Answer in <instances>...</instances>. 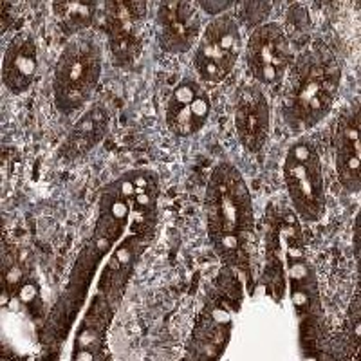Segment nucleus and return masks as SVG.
I'll return each instance as SVG.
<instances>
[{
	"instance_id": "8",
	"label": "nucleus",
	"mask_w": 361,
	"mask_h": 361,
	"mask_svg": "<svg viewBox=\"0 0 361 361\" xmlns=\"http://www.w3.org/2000/svg\"><path fill=\"white\" fill-rule=\"evenodd\" d=\"M250 73L260 83L273 85L283 80L291 66V47L279 24H264L251 35L246 47Z\"/></svg>"
},
{
	"instance_id": "3",
	"label": "nucleus",
	"mask_w": 361,
	"mask_h": 361,
	"mask_svg": "<svg viewBox=\"0 0 361 361\" xmlns=\"http://www.w3.org/2000/svg\"><path fill=\"white\" fill-rule=\"evenodd\" d=\"M102 76V51L96 40L78 37L71 40L56 62L53 92L62 114L78 111L92 98Z\"/></svg>"
},
{
	"instance_id": "2",
	"label": "nucleus",
	"mask_w": 361,
	"mask_h": 361,
	"mask_svg": "<svg viewBox=\"0 0 361 361\" xmlns=\"http://www.w3.org/2000/svg\"><path fill=\"white\" fill-rule=\"evenodd\" d=\"M341 67L333 53L300 54L282 90V116L293 130H307L329 114L340 87Z\"/></svg>"
},
{
	"instance_id": "10",
	"label": "nucleus",
	"mask_w": 361,
	"mask_h": 361,
	"mask_svg": "<svg viewBox=\"0 0 361 361\" xmlns=\"http://www.w3.org/2000/svg\"><path fill=\"white\" fill-rule=\"evenodd\" d=\"M235 128L238 140L250 152H260L269 135V103L259 85H244L237 92Z\"/></svg>"
},
{
	"instance_id": "11",
	"label": "nucleus",
	"mask_w": 361,
	"mask_h": 361,
	"mask_svg": "<svg viewBox=\"0 0 361 361\" xmlns=\"http://www.w3.org/2000/svg\"><path fill=\"white\" fill-rule=\"evenodd\" d=\"M199 15L188 2H163L157 9L156 35L166 53H186L199 37Z\"/></svg>"
},
{
	"instance_id": "15",
	"label": "nucleus",
	"mask_w": 361,
	"mask_h": 361,
	"mask_svg": "<svg viewBox=\"0 0 361 361\" xmlns=\"http://www.w3.org/2000/svg\"><path fill=\"white\" fill-rule=\"evenodd\" d=\"M96 2L87 0H67V2H54V15L60 27L67 35H76L89 27L94 20Z\"/></svg>"
},
{
	"instance_id": "14",
	"label": "nucleus",
	"mask_w": 361,
	"mask_h": 361,
	"mask_svg": "<svg viewBox=\"0 0 361 361\" xmlns=\"http://www.w3.org/2000/svg\"><path fill=\"white\" fill-rule=\"evenodd\" d=\"M109 123H111V116L107 109L99 103L90 107L69 132L67 140L60 148V156L66 157L67 161L87 156L107 135Z\"/></svg>"
},
{
	"instance_id": "7",
	"label": "nucleus",
	"mask_w": 361,
	"mask_h": 361,
	"mask_svg": "<svg viewBox=\"0 0 361 361\" xmlns=\"http://www.w3.org/2000/svg\"><path fill=\"white\" fill-rule=\"evenodd\" d=\"M147 4L119 0L107 4V33L112 56L119 67H132L143 49V20Z\"/></svg>"
},
{
	"instance_id": "6",
	"label": "nucleus",
	"mask_w": 361,
	"mask_h": 361,
	"mask_svg": "<svg viewBox=\"0 0 361 361\" xmlns=\"http://www.w3.org/2000/svg\"><path fill=\"white\" fill-rule=\"evenodd\" d=\"M243 47L240 27L231 17H219L206 27L195 51V67L201 78L221 82L233 71Z\"/></svg>"
},
{
	"instance_id": "13",
	"label": "nucleus",
	"mask_w": 361,
	"mask_h": 361,
	"mask_svg": "<svg viewBox=\"0 0 361 361\" xmlns=\"http://www.w3.org/2000/svg\"><path fill=\"white\" fill-rule=\"evenodd\" d=\"M38 71V49L29 35H18L8 45L2 63V82L13 94H22L31 87Z\"/></svg>"
},
{
	"instance_id": "1",
	"label": "nucleus",
	"mask_w": 361,
	"mask_h": 361,
	"mask_svg": "<svg viewBox=\"0 0 361 361\" xmlns=\"http://www.w3.org/2000/svg\"><path fill=\"white\" fill-rule=\"evenodd\" d=\"M212 246L230 264H240L253 230V202L243 173L228 163L215 166L206 190Z\"/></svg>"
},
{
	"instance_id": "4",
	"label": "nucleus",
	"mask_w": 361,
	"mask_h": 361,
	"mask_svg": "<svg viewBox=\"0 0 361 361\" xmlns=\"http://www.w3.org/2000/svg\"><path fill=\"white\" fill-rule=\"evenodd\" d=\"M283 177L296 214L305 222L318 221L325 212V180L320 156L309 141L289 148Z\"/></svg>"
},
{
	"instance_id": "9",
	"label": "nucleus",
	"mask_w": 361,
	"mask_h": 361,
	"mask_svg": "<svg viewBox=\"0 0 361 361\" xmlns=\"http://www.w3.org/2000/svg\"><path fill=\"white\" fill-rule=\"evenodd\" d=\"M209 112L212 102L204 87L195 80H185L166 103V125L179 137H188L204 127Z\"/></svg>"
},
{
	"instance_id": "12",
	"label": "nucleus",
	"mask_w": 361,
	"mask_h": 361,
	"mask_svg": "<svg viewBox=\"0 0 361 361\" xmlns=\"http://www.w3.org/2000/svg\"><path fill=\"white\" fill-rule=\"evenodd\" d=\"M334 148H336V170L341 185L349 192L357 193L361 170V125L357 102L349 105L338 118Z\"/></svg>"
},
{
	"instance_id": "5",
	"label": "nucleus",
	"mask_w": 361,
	"mask_h": 361,
	"mask_svg": "<svg viewBox=\"0 0 361 361\" xmlns=\"http://www.w3.org/2000/svg\"><path fill=\"white\" fill-rule=\"evenodd\" d=\"M269 246L271 257L275 259L276 267H280L282 279L288 275L291 283L293 304L304 309L311 304V269L304 257V240L298 221L291 212L276 214L273 224H269Z\"/></svg>"
}]
</instances>
